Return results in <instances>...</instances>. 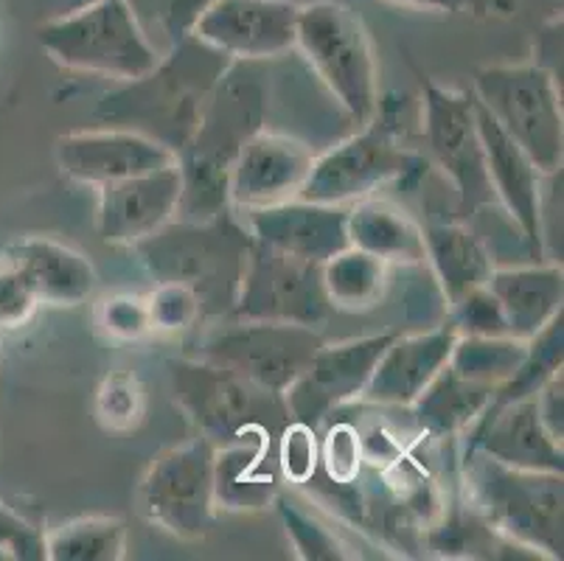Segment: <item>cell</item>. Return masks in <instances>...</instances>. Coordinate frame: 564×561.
<instances>
[{"instance_id": "6da1fadb", "label": "cell", "mask_w": 564, "mask_h": 561, "mask_svg": "<svg viewBox=\"0 0 564 561\" xmlns=\"http://www.w3.org/2000/svg\"><path fill=\"white\" fill-rule=\"evenodd\" d=\"M228 62L217 48L188 34L172 43V54L161 56L155 71L107 93L96 107V118L155 138L181 154L197 132Z\"/></svg>"}, {"instance_id": "7a4b0ae2", "label": "cell", "mask_w": 564, "mask_h": 561, "mask_svg": "<svg viewBox=\"0 0 564 561\" xmlns=\"http://www.w3.org/2000/svg\"><path fill=\"white\" fill-rule=\"evenodd\" d=\"M250 245L248 225L228 208L212 219L174 216L161 230L135 241L132 250L155 281L188 287L199 298L203 317L228 321Z\"/></svg>"}, {"instance_id": "3957f363", "label": "cell", "mask_w": 564, "mask_h": 561, "mask_svg": "<svg viewBox=\"0 0 564 561\" xmlns=\"http://www.w3.org/2000/svg\"><path fill=\"white\" fill-rule=\"evenodd\" d=\"M466 506L536 559H564V472L514 470L486 452L460 455Z\"/></svg>"}, {"instance_id": "277c9868", "label": "cell", "mask_w": 564, "mask_h": 561, "mask_svg": "<svg viewBox=\"0 0 564 561\" xmlns=\"http://www.w3.org/2000/svg\"><path fill=\"white\" fill-rule=\"evenodd\" d=\"M37 43L65 71L135 82L155 71L161 51L152 45L132 0H94L70 7L37 29Z\"/></svg>"}, {"instance_id": "5b68a950", "label": "cell", "mask_w": 564, "mask_h": 561, "mask_svg": "<svg viewBox=\"0 0 564 561\" xmlns=\"http://www.w3.org/2000/svg\"><path fill=\"white\" fill-rule=\"evenodd\" d=\"M295 51L354 123L362 127L377 116V54L366 23L348 3L312 0L299 7Z\"/></svg>"}, {"instance_id": "8992f818", "label": "cell", "mask_w": 564, "mask_h": 561, "mask_svg": "<svg viewBox=\"0 0 564 561\" xmlns=\"http://www.w3.org/2000/svg\"><path fill=\"white\" fill-rule=\"evenodd\" d=\"M169 382L174 404L197 427V435L214 446L270 435L290 421L284 396H275L245 377L199 357L169 359Z\"/></svg>"}, {"instance_id": "52a82bcc", "label": "cell", "mask_w": 564, "mask_h": 561, "mask_svg": "<svg viewBox=\"0 0 564 561\" xmlns=\"http://www.w3.org/2000/svg\"><path fill=\"white\" fill-rule=\"evenodd\" d=\"M471 96L542 174L564 163L562 87L533 62L486 65L475 71Z\"/></svg>"}, {"instance_id": "ba28073f", "label": "cell", "mask_w": 564, "mask_h": 561, "mask_svg": "<svg viewBox=\"0 0 564 561\" xmlns=\"http://www.w3.org/2000/svg\"><path fill=\"white\" fill-rule=\"evenodd\" d=\"M422 158L399 141L397 121L377 110L371 121L362 123L360 132L315 154L312 172L299 197L348 208L360 199L373 197L379 185L422 174Z\"/></svg>"}, {"instance_id": "9c48e42d", "label": "cell", "mask_w": 564, "mask_h": 561, "mask_svg": "<svg viewBox=\"0 0 564 561\" xmlns=\"http://www.w3.org/2000/svg\"><path fill=\"white\" fill-rule=\"evenodd\" d=\"M214 457L217 446L203 435L163 450L147 470L138 492L143 517L174 539H203L217 519Z\"/></svg>"}, {"instance_id": "30bf717a", "label": "cell", "mask_w": 564, "mask_h": 561, "mask_svg": "<svg viewBox=\"0 0 564 561\" xmlns=\"http://www.w3.org/2000/svg\"><path fill=\"white\" fill-rule=\"evenodd\" d=\"M321 346L323 337L317 328L228 317L223 328L199 343L197 357L234 370L270 393L284 396L299 382Z\"/></svg>"}, {"instance_id": "8fae6325", "label": "cell", "mask_w": 564, "mask_h": 561, "mask_svg": "<svg viewBox=\"0 0 564 561\" xmlns=\"http://www.w3.org/2000/svg\"><path fill=\"white\" fill-rule=\"evenodd\" d=\"M332 315L335 309L323 290L321 265L279 253L259 241L250 245L230 317L321 328Z\"/></svg>"}, {"instance_id": "7c38bea8", "label": "cell", "mask_w": 564, "mask_h": 561, "mask_svg": "<svg viewBox=\"0 0 564 561\" xmlns=\"http://www.w3.org/2000/svg\"><path fill=\"white\" fill-rule=\"evenodd\" d=\"M424 99V141L433 161L447 174L458 194V208L464 216L478 214L486 205H495L486 154L480 143L475 101L471 93L441 87L430 76L419 74Z\"/></svg>"}, {"instance_id": "4fadbf2b", "label": "cell", "mask_w": 564, "mask_h": 561, "mask_svg": "<svg viewBox=\"0 0 564 561\" xmlns=\"http://www.w3.org/2000/svg\"><path fill=\"white\" fill-rule=\"evenodd\" d=\"M399 332H379L368 337L323 343L312 363L284 393L290 419L321 427L335 410L360 401L379 357Z\"/></svg>"}, {"instance_id": "5bb4252c", "label": "cell", "mask_w": 564, "mask_h": 561, "mask_svg": "<svg viewBox=\"0 0 564 561\" xmlns=\"http://www.w3.org/2000/svg\"><path fill=\"white\" fill-rule=\"evenodd\" d=\"M299 7L292 0H217L192 34L228 60H281L295 51Z\"/></svg>"}, {"instance_id": "9a60e30c", "label": "cell", "mask_w": 564, "mask_h": 561, "mask_svg": "<svg viewBox=\"0 0 564 561\" xmlns=\"http://www.w3.org/2000/svg\"><path fill=\"white\" fill-rule=\"evenodd\" d=\"M315 163V149L286 132L261 130L239 149L228 177L230 208L256 211L295 199Z\"/></svg>"}, {"instance_id": "2e32d148", "label": "cell", "mask_w": 564, "mask_h": 561, "mask_svg": "<svg viewBox=\"0 0 564 561\" xmlns=\"http://www.w3.org/2000/svg\"><path fill=\"white\" fill-rule=\"evenodd\" d=\"M54 158L59 172L76 183L101 188L107 183L135 177L143 172L169 166L177 161L172 149L150 136L124 127L107 130H79L56 138Z\"/></svg>"}, {"instance_id": "e0dca14e", "label": "cell", "mask_w": 564, "mask_h": 561, "mask_svg": "<svg viewBox=\"0 0 564 561\" xmlns=\"http://www.w3.org/2000/svg\"><path fill=\"white\" fill-rule=\"evenodd\" d=\"M96 192H99L96 228H99L101 241L132 247L177 216L183 194L181 163L174 161L155 172L107 183Z\"/></svg>"}, {"instance_id": "ac0fdd59", "label": "cell", "mask_w": 564, "mask_h": 561, "mask_svg": "<svg viewBox=\"0 0 564 561\" xmlns=\"http://www.w3.org/2000/svg\"><path fill=\"white\" fill-rule=\"evenodd\" d=\"M475 121H478L480 143L486 154V172H489L495 199L511 216L517 234L525 241L531 261H545L542 253V225H540V194L542 172L531 163L525 152L497 127L484 105L475 96Z\"/></svg>"}, {"instance_id": "d6986e66", "label": "cell", "mask_w": 564, "mask_h": 561, "mask_svg": "<svg viewBox=\"0 0 564 561\" xmlns=\"http://www.w3.org/2000/svg\"><path fill=\"white\" fill-rule=\"evenodd\" d=\"M245 225L259 245L279 253L323 265L348 247V208L346 205L286 199L267 208L245 211Z\"/></svg>"}, {"instance_id": "ffe728a7", "label": "cell", "mask_w": 564, "mask_h": 561, "mask_svg": "<svg viewBox=\"0 0 564 561\" xmlns=\"http://www.w3.org/2000/svg\"><path fill=\"white\" fill-rule=\"evenodd\" d=\"M455 339L458 334L447 321L435 323L424 332H399L379 357L360 396L362 404L408 410L449 363Z\"/></svg>"}, {"instance_id": "44dd1931", "label": "cell", "mask_w": 564, "mask_h": 561, "mask_svg": "<svg viewBox=\"0 0 564 561\" xmlns=\"http://www.w3.org/2000/svg\"><path fill=\"white\" fill-rule=\"evenodd\" d=\"M533 396L486 410L460 435L464 452L480 450L495 461L506 463V466H514V470L564 472V444L551 439Z\"/></svg>"}, {"instance_id": "7402d4cb", "label": "cell", "mask_w": 564, "mask_h": 561, "mask_svg": "<svg viewBox=\"0 0 564 561\" xmlns=\"http://www.w3.org/2000/svg\"><path fill=\"white\" fill-rule=\"evenodd\" d=\"M0 259L29 278L43 306H79L94 295L99 281L87 256L48 236H25L12 241Z\"/></svg>"}, {"instance_id": "603a6c76", "label": "cell", "mask_w": 564, "mask_h": 561, "mask_svg": "<svg viewBox=\"0 0 564 561\" xmlns=\"http://www.w3.org/2000/svg\"><path fill=\"white\" fill-rule=\"evenodd\" d=\"M281 494L275 463V439L253 435L236 444L217 446L214 457V497L225 511H264Z\"/></svg>"}, {"instance_id": "cb8c5ba5", "label": "cell", "mask_w": 564, "mask_h": 561, "mask_svg": "<svg viewBox=\"0 0 564 561\" xmlns=\"http://www.w3.org/2000/svg\"><path fill=\"white\" fill-rule=\"evenodd\" d=\"M491 295L500 303L509 334L517 339H531L540 334L564 303V272L553 261H533L525 267H495L489 284Z\"/></svg>"}, {"instance_id": "d4e9b609", "label": "cell", "mask_w": 564, "mask_h": 561, "mask_svg": "<svg viewBox=\"0 0 564 561\" xmlns=\"http://www.w3.org/2000/svg\"><path fill=\"white\" fill-rule=\"evenodd\" d=\"M424 265L433 270V281L447 306L466 292L489 284L495 272L489 245L464 223H430L424 228Z\"/></svg>"}, {"instance_id": "484cf974", "label": "cell", "mask_w": 564, "mask_h": 561, "mask_svg": "<svg viewBox=\"0 0 564 561\" xmlns=\"http://www.w3.org/2000/svg\"><path fill=\"white\" fill-rule=\"evenodd\" d=\"M348 245L384 265L422 267L427 259L424 228L391 199L366 197L348 205Z\"/></svg>"}, {"instance_id": "4316f807", "label": "cell", "mask_w": 564, "mask_h": 561, "mask_svg": "<svg viewBox=\"0 0 564 561\" xmlns=\"http://www.w3.org/2000/svg\"><path fill=\"white\" fill-rule=\"evenodd\" d=\"M495 388L458 377L449 365L410 404L415 430L433 441H455L489 408Z\"/></svg>"}, {"instance_id": "83f0119b", "label": "cell", "mask_w": 564, "mask_h": 561, "mask_svg": "<svg viewBox=\"0 0 564 561\" xmlns=\"http://www.w3.org/2000/svg\"><path fill=\"white\" fill-rule=\"evenodd\" d=\"M321 272L323 290L335 312H371L388 290V265L360 247L348 245L329 261H323Z\"/></svg>"}, {"instance_id": "f1b7e54d", "label": "cell", "mask_w": 564, "mask_h": 561, "mask_svg": "<svg viewBox=\"0 0 564 561\" xmlns=\"http://www.w3.org/2000/svg\"><path fill=\"white\" fill-rule=\"evenodd\" d=\"M127 522L118 517H79L45 533V561H124Z\"/></svg>"}, {"instance_id": "f546056e", "label": "cell", "mask_w": 564, "mask_h": 561, "mask_svg": "<svg viewBox=\"0 0 564 561\" xmlns=\"http://www.w3.org/2000/svg\"><path fill=\"white\" fill-rule=\"evenodd\" d=\"M528 352L525 339L509 337H458L449 354V368L469 382L500 388L522 365Z\"/></svg>"}, {"instance_id": "4dcf8cb0", "label": "cell", "mask_w": 564, "mask_h": 561, "mask_svg": "<svg viewBox=\"0 0 564 561\" xmlns=\"http://www.w3.org/2000/svg\"><path fill=\"white\" fill-rule=\"evenodd\" d=\"M275 511H279L281 522H284V531L290 537L292 550H295V559L301 561H346L357 559V553H351L346 542L337 537L332 528H326L323 522H317L312 514H306L304 508L295 506L292 500H286L284 494H279V500L273 503Z\"/></svg>"}, {"instance_id": "1f68e13d", "label": "cell", "mask_w": 564, "mask_h": 561, "mask_svg": "<svg viewBox=\"0 0 564 561\" xmlns=\"http://www.w3.org/2000/svg\"><path fill=\"white\" fill-rule=\"evenodd\" d=\"M147 413V390L132 370H110L96 390V419L110 432L135 430Z\"/></svg>"}, {"instance_id": "d6a6232c", "label": "cell", "mask_w": 564, "mask_h": 561, "mask_svg": "<svg viewBox=\"0 0 564 561\" xmlns=\"http://www.w3.org/2000/svg\"><path fill=\"white\" fill-rule=\"evenodd\" d=\"M317 470L335 483H357L366 470V452L357 424L329 421L321 435V466Z\"/></svg>"}, {"instance_id": "836d02e7", "label": "cell", "mask_w": 564, "mask_h": 561, "mask_svg": "<svg viewBox=\"0 0 564 561\" xmlns=\"http://www.w3.org/2000/svg\"><path fill=\"white\" fill-rule=\"evenodd\" d=\"M279 475L292 486H304L321 466V435L315 427L290 419L275 439Z\"/></svg>"}, {"instance_id": "e575fe53", "label": "cell", "mask_w": 564, "mask_h": 561, "mask_svg": "<svg viewBox=\"0 0 564 561\" xmlns=\"http://www.w3.org/2000/svg\"><path fill=\"white\" fill-rule=\"evenodd\" d=\"M444 321L455 328L458 337H502V334H509V323H506L500 303L486 284L449 303Z\"/></svg>"}, {"instance_id": "d590c367", "label": "cell", "mask_w": 564, "mask_h": 561, "mask_svg": "<svg viewBox=\"0 0 564 561\" xmlns=\"http://www.w3.org/2000/svg\"><path fill=\"white\" fill-rule=\"evenodd\" d=\"M147 309H150V321L155 332H186L194 328L203 317L199 298L188 287L174 284V281H158L155 292L147 295Z\"/></svg>"}, {"instance_id": "8d00e7d4", "label": "cell", "mask_w": 564, "mask_h": 561, "mask_svg": "<svg viewBox=\"0 0 564 561\" xmlns=\"http://www.w3.org/2000/svg\"><path fill=\"white\" fill-rule=\"evenodd\" d=\"M96 323L101 332L121 343H141L150 334H155L150 321L147 298L138 295H112L105 298L96 309Z\"/></svg>"}, {"instance_id": "74e56055", "label": "cell", "mask_w": 564, "mask_h": 561, "mask_svg": "<svg viewBox=\"0 0 564 561\" xmlns=\"http://www.w3.org/2000/svg\"><path fill=\"white\" fill-rule=\"evenodd\" d=\"M40 306L43 303L29 284V278L18 267L0 259V332L25 326Z\"/></svg>"}, {"instance_id": "f35d334b", "label": "cell", "mask_w": 564, "mask_h": 561, "mask_svg": "<svg viewBox=\"0 0 564 561\" xmlns=\"http://www.w3.org/2000/svg\"><path fill=\"white\" fill-rule=\"evenodd\" d=\"M0 561H45V533L0 503Z\"/></svg>"}, {"instance_id": "ab89813d", "label": "cell", "mask_w": 564, "mask_h": 561, "mask_svg": "<svg viewBox=\"0 0 564 561\" xmlns=\"http://www.w3.org/2000/svg\"><path fill=\"white\" fill-rule=\"evenodd\" d=\"M397 7L419 9V12L438 14H466V18H509L517 9V0H388Z\"/></svg>"}, {"instance_id": "60d3db41", "label": "cell", "mask_w": 564, "mask_h": 561, "mask_svg": "<svg viewBox=\"0 0 564 561\" xmlns=\"http://www.w3.org/2000/svg\"><path fill=\"white\" fill-rule=\"evenodd\" d=\"M217 0H158L155 12L161 18L163 31L172 43L188 37L199 18L214 7Z\"/></svg>"}, {"instance_id": "b9f144b4", "label": "cell", "mask_w": 564, "mask_h": 561, "mask_svg": "<svg viewBox=\"0 0 564 561\" xmlns=\"http://www.w3.org/2000/svg\"><path fill=\"white\" fill-rule=\"evenodd\" d=\"M533 65L553 76L558 87L564 85V65H562V12H553L545 23L540 25V34L533 40Z\"/></svg>"}, {"instance_id": "7bdbcfd3", "label": "cell", "mask_w": 564, "mask_h": 561, "mask_svg": "<svg viewBox=\"0 0 564 561\" xmlns=\"http://www.w3.org/2000/svg\"><path fill=\"white\" fill-rule=\"evenodd\" d=\"M536 410H540V419L545 424V430L551 432V439H556L558 444H564V377L562 370L553 374L540 390H536Z\"/></svg>"}, {"instance_id": "ee69618b", "label": "cell", "mask_w": 564, "mask_h": 561, "mask_svg": "<svg viewBox=\"0 0 564 561\" xmlns=\"http://www.w3.org/2000/svg\"><path fill=\"white\" fill-rule=\"evenodd\" d=\"M147 3H152V9H155L158 0H132V7H135V12H141V9L147 7Z\"/></svg>"}, {"instance_id": "f6af8a7d", "label": "cell", "mask_w": 564, "mask_h": 561, "mask_svg": "<svg viewBox=\"0 0 564 561\" xmlns=\"http://www.w3.org/2000/svg\"><path fill=\"white\" fill-rule=\"evenodd\" d=\"M82 3H94V0H68V9L70 7H82Z\"/></svg>"}, {"instance_id": "bcb514c9", "label": "cell", "mask_w": 564, "mask_h": 561, "mask_svg": "<svg viewBox=\"0 0 564 561\" xmlns=\"http://www.w3.org/2000/svg\"><path fill=\"white\" fill-rule=\"evenodd\" d=\"M0 346H3V332H0Z\"/></svg>"}]
</instances>
